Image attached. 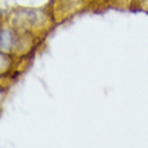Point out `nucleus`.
<instances>
[{
	"instance_id": "f257e3e1",
	"label": "nucleus",
	"mask_w": 148,
	"mask_h": 148,
	"mask_svg": "<svg viewBox=\"0 0 148 148\" xmlns=\"http://www.w3.org/2000/svg\"><path fill=\"white\" fill-rule=\"evenodd\" d=\"M12 45V34L8 30H1V49L7 50Z\"/></svg>"
}]
</instances>
